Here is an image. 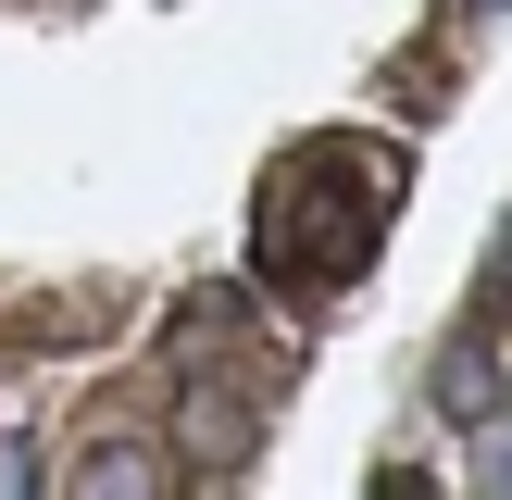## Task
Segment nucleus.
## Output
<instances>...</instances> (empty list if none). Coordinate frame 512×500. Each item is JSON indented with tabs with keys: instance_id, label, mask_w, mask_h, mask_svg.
<instances>
[{
	"instance_id": "f257e3e1",
	"label": "nucleus",
	"mask_w": 512,
	"mask_h": 500,
	"mask_svg": "<svg viewBox=\"0 0 512 500\" xmlns=\"http://www.w3.org/2000/svg\"><path fill=\"white\" fill-rule=\"evenodd\" d=\"M438 413H450V425L500 413V363H488V350H475V338H463V350H450V363H438Z\"/></svg>"
},
{
	"instance_id": "f03ea898",
	"label": "nucleus",
	"mask_w": 512,
	"mask_h": 500,
	"mask_svg": "<svg viewBox=\"0 0 512 500\" xmlns=\"http://www.w3.org/2000/svg\"><path fill=\"white\" fill-rule=\"evenodd\" d=\"M463 488L512 500V413H475V425H463Z\"/></svg>"
},
{
	"instance_id": "7ed1b4c3",
	"label": "nucleus",
	"mask_w": 512,
	"mask_h": 500,
	"mask_svg": "<svg viewBox=\"0 0 512 500\" xmlns=\"http://www.w3.org/2000/svg\"><path fill=\"white\" fill-rule=\"evenodd\" d=\"M150 475H163V463H138V450H100V463L75 475V488H150Z\"/></svg>"
}]
</instances>
